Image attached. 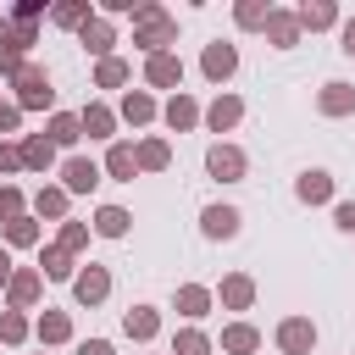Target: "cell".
Instances as JSON below:
<instances>
[{
    "instance_id": "6da1fadb",
    "label": "cell",
    "mask_w": 355,
    "mask_h": 355,
    "mask_svg": "<svg viewBox=\"0 0 355 355\" xmlns=\"http://www.w3.org/2000/svg\"><path fill=\"white\" fill-rule=\"evenodd\" d=\"M139 17H144V33H139L133 44H144V50H161V44L172 39V22H166L155 6H139Z\"/></svg>"
},
{
    "instance_id": "7a4b0ae2",
    "label": "cell",
    "mask_w": 355,
    "mask_h": 355,
    "mask_svg": "<svg viewBox=\"0 0 355 355\" xmlns=\"http://www.w3.org/2000/svg\"><path fill=\"white\" fill-rule=\"evenodd\" d=\"M17 89H22V105H50V83L39 67H17Z\"/></svg>"
},
{
    "instance_id": "3957f363",
    "label": "cell",
    "mask_w": 355,
    "mask_h": 355,
    "mask_svg": "<svg viewBox=\"0 0 355 355\" xmlns=\"http://www.w3.org/2000/svg\"><path fill=\"white\" fill-rule=\"evenodd\" d=\"M205 166H211V172H216L222 183H233V178L244 172V155H239V150H227V144H216V150L205 155Z\"/></svg>"
},
{
    "instance_id": "277c9868",
    "label": "cell",
    "mask_w": 355,
    "mask_h": 355,
    "mask_svg": "<svg viewBox=\"0 0 355 355\" xmlns=\"http://www.w3.org/2000/svg\"><path fill=\"white\" fill-rule=\"evenodd\" d=\"M277 344H283L288 355H305V349L316 344V327H311V322H283V333H277Z\"/></svg>"
},
{
    "instance_id": "5b68a950",
    "label": "cell",
    "mask_w": 355,
    "mask_h": 355,
    "mask_svg": "<svg viewBox=\"0 0 355 355\" xmlns=\"http://www.w3.org/2000/svg\"><path fill=\"white\" fill-rule=\"evenodd\" d=\"M205 233H211V239H233V233H239V211L211 205V211H205Z\"/></svg>"
},
{
    "instance_id": "8992f818",
    "label": "cell",
    "mask_w": 355,
    "mask_h": 355,
    "mask_svg": "<svg viewBox=\"0 0 355 355\" xmlns=\"http://www.w3.org/2000/svg\"><path fill=\"white\" fill-rule=\"evenodd\" d=\"M105 288H111V277H105L100 266H89V272L78 277V300H83V305H94V300H105Z\"/></svg>"
},
{
    "instance_id": "52a82bcc",
    "label": "cell",
    "mask_w": 355,
    "mask_h": 355,
    "mask_svg": "<svg viewBox=\"0 0 355 355\" xmlns=\"http://www.w3.org/2000/svg\"><path fill=\"white\" fill-rule=\"evenodd\" d=\"M94 183H100V166H94V161H67V189L83 194V189H94Z\"/></svg>"
},
{
    "instance_id": "ba28073f",
    "label": "cell",
    "mask_w": 355,
    "mask_h": 355,
    "mask_svg": "<svg viewBox=\"0 0 355 355\" xmlns=\"http://www.w3.org/2000/svg\"><path fill=\"white\" fill-rule=\"evenodd\" d=\"M205 72H211V78H227V72H233V44H211V50H205Z\"/></svg>"
},
{
    "instance_id": "9c48e42d",
    "label": "cell",
    "mask_w": 355,
    "mask_h": 355,
    "mask_svg": "<svg viewBox=\"0 0 355 355\" xmlns=\"http://www.w3.org/2000/svg\"><path fill=\"white\" fill-rule=\"evenodd\" d=\"M178 78H183V67H178L172 55H155V61H150V83H178Z\"/></svg>"
},
{
    "instance_id": "30bf717a",
    "label": "cell",
    "mask_w": 355,
    "mask_h": 355,
    "mask_svg": "<svg viewBox=\"0 0 355 355\" xmlns=\"http://www.w3.org/2000/svg\"><path fill=\"white\" fill-rule=\"evenodd\" d=\"M327 189H333L327 172H305V178H300V200H327Z\"/></svg>"
},
{
    "instance_id": "8fae6325",
    "label": "cell",
    "mask_w": 355,
    "mask_h": 355,
    "mask_svg": "<svg viewBox=\"0 0 355 355\" xmlns=\"http://www.w3.org/2000/svg\"><path fill=\"white\" fill-rule=\"evenodd\" d=\"M355 105V94L344 89V83H327V94H322V111H349Z\"/></svg>"
},
{
    "instance_id": "7c38bea8",
    "label": "cell",
    "mask_w": 355,
    "mask_h": 355,
    "mask_svg": "<svg viewBox=\"0 0 355 355\" xmlns=\"http://www.w3.org/2000/svg\"><path fill=\"white\" fill-rule=\"evenodd\" d=\"M233 122H239V100H216V105H211V128L222 133V128H233Z\"/></svg>"
},
{
    "instance_id": "4fadbf2b",
    "label": "cell",
    "mask_w": 355,
    "mask_h": 355,
    "mask_svg": "<svg viewBox=\"0 0 355 355\" xmlns=\"http://www.w3.org/2000/svg\"><path fill=\"white\" fill-rule=\"evenodd\" d=\"M94 227H100V233H111V239H116V233H128V211H116V205H105V211H100V222H94Z\"/></svg>"
},
{
    "instance_id": "5bb4252c",
    "label": "cell",
    "mask_w": 355,
    "mask_h": 355,
    "mask_svg": "<svg viewBox=\"0 0 355 355\" xmlns=\"http://www.w3.org/2000/svg\"><path fill=\"white\" fill-rule=\"evenodd\" d=\"M33 294H39V272H22V277H11V300H17V305H28Z\"/></svg>"
},
{
    "instance_id": "9a60e30c",
    "label": "cell",
    "mask_w": 355,
    "mask_h": 355,
    "mask_svg": "<svg viewBox=\"0 0 355 355\" xmlns=\"http://www.w3.org/2000/svg\"><path fill=\"white\" fill-rule=\"evenodd\" d=\"M78 128H83L78 116H55V122H50V139H55V144H72V139H78Z\"/></svg>"
},
{
    "instance_id": "2e32d148",
    "label": "cell",
    "mask_w": 355,
    "mask_h": 355,
    "mask_svg": "<svg viewBox=\"0 0 355 355\" xmlns=\"http://www.w3.org/2000/svg\"><path fill=\"white\" fill-rule=\"evenodd\" d=\"M22 161L28 166H50V139H28L22 144Z\"/></svg>"
},
{
    "instance_id": "e0dca14e",
    "label": "cell",
    "mask_w": 355,
    "mask_h": 355,
    "mask_svg": "<svg viewBox=\"0 0 355 355\" xmlns=\"http://www.w3.org/2000/svg\"><path fill=\"white\" fill-rule=\"evenodd\" d=\"M128 333L133 338H150L155 333V311H128Z\"/></svg>"
},
{
    "instance_id": "ac0fdd59",
    "label": "cell",
    "mask_w": 355,
    "mask_h": 355,
    "mask_svg": "<svg viewBox=\"0 0 355 355\" xmlns=\"http://www.w3.org/2000/svg\"><path fill=\"white\" fill-rule=\"evenodd\" d=\"M83 44H89V50H105V44H111V28H105V22H83Z\"/></svg>"
},
{
    "instance_id": "d6986e66",
    "label": "cell",
    "mask_w": 355,
    "mask_h": 355,
    "mask_svg": "<svg viewBox=\"0 0 355 355\" xmlns=\"http://www.w3.org/2000/svg\"><path fill=\"white\" fill-rule=\"evenodd\" d=\"M83 128H89L94 139H100V133H111V111H100V105H89V111H83Z\"/></svg>"
},
{
    "instance_id": "ffe728a7",
    "label": "cell",
    "mask_w": 355,
    "mask_h": 355,
    "mask_svg": "<svg viewBox=\"0 0 355 355\" xmlns=\"http://www.w3.org/2000/svg\"><path fill=\"white\" fill-rule=\"evenodd\" d=\"M133 166H139V155L116 144V150H111V172H116V178H133Z\"/></svg>"
},
{
    "instance_id": "44dd1931",
    "label": "cell",
    "mask_w": 355,
    "mask_h": 355,
    "mask_svg": "<svg viewBox=\"0 0 355 355\" xmlns=\"http://www.w3.org/2000/svg\"><path fill=\"white\" fill-rule=\"evenodd\" d=\"M222 300H227V305H250V283H244V277H227V283H222Z\"/></svg>"
},
{
    "instance_id": "7402d4cb",
    "label": "cell",
    "mask_w": 355,
    "mask_h": 355,
    "mask_svg": "<svg viewBox=\"0 0 355 355\" xmlns=\"http://www.w3.org/2000/svg\"><path fill=\"white\" fill-rule=\"evenodd\" d=\"M222 344L244 355V349H255V333H250V327H227V333H222Z\"/></svg>"
},
{
    "instance_id": "603a6c76",
    "label": "cell",
    "mask_w": 355,
    "mask_h": 355,
    "mask_svg": "<svg viewBox=\"0 0 355 355\" xmlns=\"http://www.w3.org/2000/svg\"><path fill=\"white\" fill-rule=\"evenodd\" d=\"M300 22H305V28H327V22H333V6H305Z\"/></svg>"
},
{
    "instance_id": "cb8c5ba5",
    "label": "cell",
    "mask_w": 355,
    "mask_h": 355,
    "mask_svg": "<svg viewBox=\"0 0 355 355\" xmlns=\"http://www.w3.org/2000/svg\"><path fill=\"white\" fill-rule=\"evenodd\" d=\"M266 28H272L277 44H294V17H266Z\"/></svg>"
},
{
    "instance_id": "d4e9b609",
    "label": "cell",
    "mask_w": 355,
    "mask_h": 355,
    "mask_svg": "<svg viewBox=\"0 0 355 355\" xmlns=\"http://www.w3.org/2000/svg\"><path fill=\"white\" fill-rule=\"evenodd\" d=\"M166 122H172V128H189V122H194V105H189V100H172V105H166Z\"/></svg>"
},
{
    "instance_id": "484cf974",
    "label": "cell",
    "mask_w": 355,
    "mask_h": 355,
    "mask_svg": "<svg viewBox=\"0 0 355 355\" xmlns=\"http://www.w3.org/2000/svg\"><path fill=\"white\" fill-rule=\"evenodd\" d=\"M39 333H44L50 344H55V338H67V316H61V311H50V316L39 322Z\"/></svg>"
},
{
    "instance_id": "4316f807",
    "label": "cell",
    "mask_w": 355,
    "mask_h": 355,
    "mask_svg": "<svg viewBox=\"0 0 355 355\" xmlns=\"http://www.w3.org/2000/svg\"><path fill=\"white\" fill-rule=\"evenodd\" d=\"M122 111H128V116H133V122H144V116H150V111H155V105H150V100H144V94H128V100H122Z\"/></svg>"
},
{
    "instance_id": "83f0119b",
    "label": "cell",
    "mask_w": 355,
    "mask_h": 355,
    "mask_svg": "<svg viewBox=\"0 0 355 355\" xmlns=\"http://www.w3.org/2000/svg\"><path fill=\"white\" fill-rule=\"evenodd\" d=\"M44 272H50V277H67V272H72V266H67V250H44Z\"/></svg>"
},
{
    "instance_id": "f1b7e54d",
    "label": "cell",
    "mask_w": 355,
    "mask_h": 355,
    "mask_svg": "<svg viewBox=\"0 0 355 355\" xmlns=\"http://www.w3.org/2000/svg\"><path fill=\"white\" fill-rule=\"evenodd\" d=\"M178 305H183L189 316H200V311H205V288H183V294H178Z\"/></svg>"
},
{
    "instance_id": "f546056e",
    "label": "cell",
    "mask_w": 355,
    "mask_h": 355,
    "mask_svg": "<svg viewBox=\"0 0 355 355\" xmlns=\"http://www.w3.org/2000/svg\"><path fill=\"white\" fill-rule=\"evenodd\" d=\"M22 333H28V322H22V316H0V338H6V344H17Z\"/></svg>"
},
{
    "instance_id": "4dcf8cb0",
    "label": "cell",
    "mask_w": 355,
    "mask_h": 355,
    "mask_svg": "<svg viewBox=\"0 0 355 355\" xmlns=\"http://www.w3.org/2000/svg\"><path fill=\"white\" fill-rule=\"evenodd\" d=\"M205 349H211V344H205L200 333H183V338H178V355H205Z\"/></svg>"
},
{
    "instance_id": "1f68e13d",
    "label": "cell",
    "mask_w": 355,
    "mask_h": 355,
    "mask_svg": "<svg viewBox=\"0 0 355 355\" xmlns=\"http://www.w3.org/2000/svg\"><path fill=\"white\" fill-rule=\"evenodd\" d=\"M122 78H128V67H122V61H105V67H100V83H105V89H111V83H122Z\"/></svg>"
},
{
    "instance_id": "d6a6232c",
    "label": "cell",
    "mask_w": 355,
    "mask_h": 355,
    "mask_svg": "<svg viewBox=\"0 0 355 355\" xmlns=\"http://www.w3.org/2000/svg\"><path fill=\"white\" fill-rule=\"evenodd\" d=\"M161 161H166V144H144L139 150V166H161Z\"/></svg>"
},
{
    "instance_id": "836d02e7",
    "label": "cell",
    "mask_w": 355,
    "mask_h": 355,
    "mask_svg": "<svg viewBox=\"0 0 355 355\" xmlns=\"http://www.w3.org/2000/svg\"><path fill=\"white\" fill-rule=\"evenodd\" d=\"M61 205H67V200H61L55 189H44V194H39V211H44V216H61Z\"/></svg>"
},
{
    "instance_id": "e575fe53",
    "label": "cell",
    "mask_w": 355,
    "mask_h": 355,
    "mask_svg": "<svg viewBox=\"0 0 355 355\" xmlns=\"http://www.w3.org/2000/svg\"><path fill=\"white\" fill-rule=\"evenodd\" d=\"M22 67V50L17 44H0V72H17Z\"/></svg>"
},
{
    "instance_id": "d590c367",
    "label": "cell",
    "mask_w": 355,
    "mask_h": 355,
    "mask_svg": "<svg viewBox=\"0 0 355 355\" xmlns=\"http://www.w3.org/2000/svg\"><path fill=\"white\" fill-rule=\"evenodd\" d=\"M17 205H22L17 189H0V216H17Z\"/></svg>"
},
{
    "instance_id": "8d00e7d4",
    "label": "cell",
    "mask_w": 355,
    "mask_h": 355,
    "mask_svg": "<svg viewBox=\"0 0 355 355\" xmlns=\"http://www.w3.org/2000/svg\"><path fill=\"white\" fill-rule=\"evenodd\" d=\"M55 22H67V28H72V22H83V6H61V11H55Z\"/></svg>"
},
{
    "instance_id": "74e56055",
    "label": "cell",
    "mask_w": 355,
    "mask_h": 355,
    "mask_svg": "<svg viewBox=\"0 0 355 355\" xmlns=\"http://www.w3.org/2000/svg\"><path fill=\"white\" fill-rule=\"evenodd\" d=\"M11 239H17V244H28V239H33V222H22V216H17V222H11Z\"/></svg>"
},
{
    "instance_id": "f35d334b",
    "label": "cell",
    "mask_w": 355,
    "mask_h": 355,
    "mask_svg": "<svg viewBox=\"0 0 355 355\" xmlns=\"http://www.w3.org/2000/svg\"><path fill=\"white\" fill-rule=\"evenodd\" d=\"M78 244H83V227H78V222H72V227H67V233H61V250H78Z\"/></svg>"
},
{
    "instance_id": "ab89813d",
    "label": "cell",
    "mask_w": 355,
    "mask_h": 355,
    "mask_svg": "<svg viewBox=\"0 0 355 355\" xmlns=\"http://www.w3.org/2000/svg\"><path fill=\"white\" fill-rule=\"evenodd\" d=\"M78 355H111V344H100V338H89V344H83Z\"/></svg>"
},
{
    "instance_id": "60d3db41",
    "label": "cell",
    "mask_w": 355,
    "mask_h": 355,
    "mask_svg": "<svg viewBox=\"0 0 355 355\" xmlns=\"http://www.w3.org/2000/svg\"><path fill=\"white\" fill-rule=\"evenodd\" d=\"M338 227H355V205H338Z\"/></svg>"
},
{
    "instance_id": "b9f144b4",
    "label": "cell",
    "mask_w": 355,
    "mask_h": 355,
    "mask_svg": "<svg viewBox=\"0 0 355 355\" xmlns=\"http://www.w3.org/2000/svg\"><path fill=\"white\" fill-rule=\"evenodd\" d=\"M6 128H17V111H6V105H0V133H6Z\"/></svg>"
},
{
    "instance_id": "7bdbcfd3",
    "label": "cell",
    "mask_w": 355,
    "mask_h": 355,
    "mask_svg": "<svg viewBox=\"0 0 355 355\" xmlns=\"http://www.w3.org/2000/svg\"><path fill=\"white\" fill-rule=\"evenodd\" d=\"M344 50H349V55H355V22H349V28H344Z\"/></svg>"
},
{
    "instance_id": "ee69618b",
    "label": "cell",
    "mask_w": 355,
    "mask_h": 355,
    "mask_svg": "<svg viewBox=\"0 0 355 355\" xmlns=\"http://www.w3.org/2000/svg\"><path fill=\"white\" fill-rule=\"evenodd\" d=\"M0 277H6V250H0Z\"/></svg>"
}]
</instances>
